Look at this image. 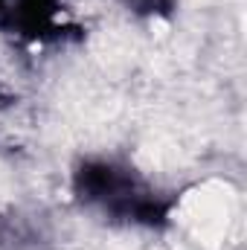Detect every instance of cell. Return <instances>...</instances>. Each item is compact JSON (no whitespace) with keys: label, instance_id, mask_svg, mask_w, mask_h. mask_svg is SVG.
Listing matches in <instances>:
<instances>
[{"label":"cell","instance_id":"cell-4","mask_svg":"<svg viewBox=\"0 0 247 250\" xmlns=\"http://www.w3.org/2000/svg\"><path fill=\"white\" fill-rule=\"evenodd\" d=\"M123 9L134 18H143V21H166L178 12V3L181 0H120Z\"/></svg>","mask_w":247,"mask_h":250},{"label":"cell","instance_id":"cell-3","mask_svg":"<svg viewBox=\"0 0 247 250\" xmlns=\"http://www.w3.org/2000/svg\"><path fill=\"white\" fill-rule=\"evenodd\" d=\"M50 242L47 218L26 209H0V250H44Z\"/></svg>","mask_w":247,"mask_h":250},{"label":"cell","instance_id":"cell-2","mask_svg":"<svg viewBox=\"0 0 247 250\" xmlns=\"http://www.w3.org/2000/svg\"><path fill=\"white\" fill-rule=\"evenodd\" d=\"M0 35L26 44L82 41L84 29L73 21L67 0H0Z\"/></svg>","mask_w":247,"mask_h":250},{"label":"cell","instance_id":"cell-1","mask_svg":"<svg viewBox=\"0 0 247 250\" xmlns=\"http://www.w3.org/2000/svg\"><path fill=\"white\" fill-rule=\"evenodd\" d=\"M70 192L79 207L99 218L151 233L169 230L181 207V192L160 187L120 154L79 157L70 172Z\"/></svg>","mask_w":247,"mask_h":250}]
</instances>
